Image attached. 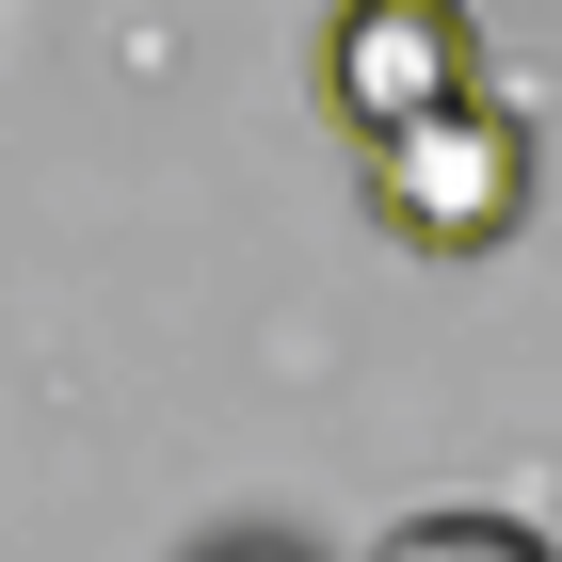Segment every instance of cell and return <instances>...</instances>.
I'll return each mask as SVG.
<instances>
[{
	"label": "cell",
	"instance_id": "6da1fadb",
	"mask_svg": "<svg viewBox=\"0 0 562 562\" xmlns=\"http://www.w3.org/2000/svg\"><path fill=\"white\" fill-rule=\"evenodd\" d=\"M530 177H547V145H530V113L498 81L450 97V113H418V130H370V145H353L370 225L418 241V258H498V241L530 225Z\"/></svg>",
	"mask_w": 562,
	"mask_h": 562
},
{
	"label": "cell",
	"instance_id": "7a4b0ae2",
	"mask_svg": "<svg viewBox=\"0 0 562 562\" xmlns=\"http://www.w3.org/2000/svg\"><path fill=\"white\" fill-rule=\"evenodd\" d=\"M450 97H482V16L467 0H338V16H322V113H338L353 145L418 130Z\"/></svg>",
	"mask_w": 562,
	"mask_h": 562
},
{
	"label": "cell",
	"instance_id": "3957f363",
	"mask_svg": "<svg viewBox=\"0 0 562 562\" xmlns=\"http://www.w3.org/2000/svg\"><path fill=\"white\" fill-rule=\"evenodd\" d=\"M370 562H562L530 515H482V498H434V515H402Z\"/></svg>",
	"mask_w": 562,
	"mask_h": 562
},
{
	"label": "cell",
	"instance_id": "277c9868",
	"mask_svg": "<svg viewBox=\"0 0 562 562\" xmlns=\"http://www.w3.org/2000/svg\"><path fill=\"white\" fill-rule=\"evenodd\" d=\"M193 562H322V547H305V530H210Z\"/></svg>",
	"mask_w": 562,
	"mask_h": 562
}]
</instances>
